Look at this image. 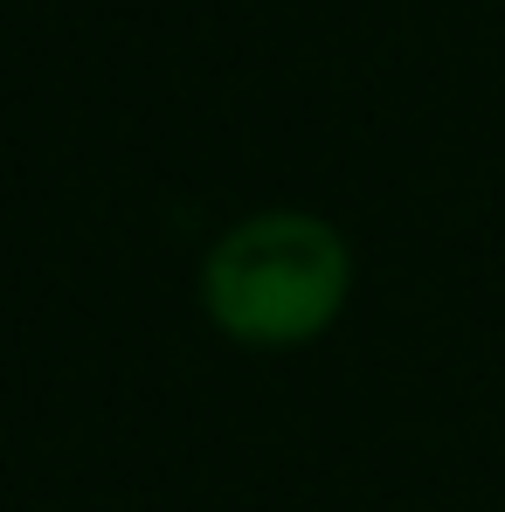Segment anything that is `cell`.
<instances>
[{
  "instance_id": "cell-1",
  "label": "cell",
  "mask_w": 505,
  "mask_h": 512,
  "mask_svg": "<svg viewBox=\"0 0 505 512\" xmlns=\"http://www.w3.org/2000/svg\"><path fill=\"white\" fill-rule=\"evenodd\" d=\"M353 298V243L312 208H263L229 222L201 256V312L250 353L326 340Z\"/></svg>"
}]
</instances>
